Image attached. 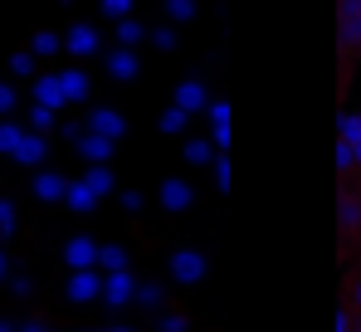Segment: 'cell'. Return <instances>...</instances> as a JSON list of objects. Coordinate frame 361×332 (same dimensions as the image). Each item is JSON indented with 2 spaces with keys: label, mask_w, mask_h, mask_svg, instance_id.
I'll return each mask as SVG.
<instances>
[{
  "label": "cell",
  "mask_w": 361,
  "mask_h": 332,
  "mask_svg": "<svg viewBox=\"0 0 361 332\" xmlns=\"http://www.w3.org/2000/svg\"><path fill=\"white\" fill-rule=\"evenodd\" d=\"M30 132L49 137V132H54V112H49V108H35V112H30Z\"/></svg>",
  "instance_id": "cell-28"
},
{
  "label": "cell",
  "mask_w": 361,
  "mask_h": 332,
  "mask_svg": "<svg viewBox=\"0 0 361 332\" xmlns=\"http://www.w3.org/2000/svg\"><path fill=\"white\" fill-rule=\"evenodd\" d=\"M103 64H108V78H118V83L137 78V54H132V49H108Z\"/></svg>",
  "instance_id": "cell-18"
},
{
  "label": "cell",
  "mask_w": 361,
  "mask_h": 332,
  "mask_svg": "<svg viewBox=\"0 0 361 332\" xmlns=\"http://www.w3.org/2000/svg\"><path fill=\"white\" fill-rule=\"evenodd\" d=\"M132 303H137V308H152V313H161V283H137Z\"/></svg>",
  "instance_id": "cell-23"
},
{
  "label": "cell",
  "mask_w": 361,
  "mask_h": 332,
  "mask_svg": "<svg viewBox=\"0 0 361 332\" xmlns=\"http://www.w3.org/2000/svg\"><path fill=\"white\" fill-rule=\"evenodd\" d=\"M54 78H59L63 103H83V98H88V73H83V69H63V73H54Z\"/></svg>",
  "instance_id": "cell-15"
},
{
  "label": "cell",
  "mask_w": 361,
  "mask_h": 332,
  "mask_svg": "<svg viewBox=\"0 0 361 332\" xmlns=\"http://www.w3.org/2000/svg\"><path fill=\"white\" fill-rule=\"evenodd\" d=\"M171 103H176L180 117H195V112H205V108H210V88H205L200 78H180V83H176V93H171Z\"/></svg>",
  "instance_id": "cell-3"
},
{
  "label": "cell",
  "mask_w": 361,
  "mask_h": 332,
  "mask_svg": "<svg viewBox=\"0 0 361 332\" xmlns=\"http://www.w3.org/2000/svg\"><path fill=\"white\" fill-rule=\"evenodd\" d=\"M20 137H25V127L5 117V122H0V152H5V157H15V147H20Z\"/></svg>",
  "instance_id": "cell-25"
},
{
  "label": "cell",
  "mask_w": 361,
  "mask_h": 332,
  "mask_svg": "<svg viewBox=\"0 0 361 332\" xmlns=\"http://www.w3.org/2000/svg\"><path fill=\"white\" fill-rule=\"evenodd\" d=\"M215 186H220V191H230V157H225V152L215 157Z\"/></svg>",
  "instance_id": "cell-33"
},
{
  "label": "cell",
  "mask_w": 361,
  "mask_h": 332,
  "mask_svg": "<svg viewBox=\"0 0 361 332\" xmlns=\"http://www.w3.org/2000/svg\"><path fill=\"white\" fill-rule=\"evenodd\" d=\"M63 259H68V269H73V274H83V269H98V239H88V235H73V239L63 244Z\"/></svg>",
  "instance_id": "cell-6"
},
{
  "label": "cell",
  "mask_w": 361,
  "mask_h": 332,
  "mask_svg": "<svg viewBox=\"0 0 361 332\" xmlns=\"http://www.w3.org/2000/svg\"><path fill=\"white\" fill-rule=\"evenodd\" d=\"M337 332H357V318H352V308H347V303L337 308Z\"/></svg>",
  "instance_id": "cell-37"
},
{
  "label": "cell",
  "mask_w": 361,
  "mask_h": 332,
  "mask_svg": "<svg viewBox=\"0 0 361 332\" xmlns=\"http://www.w3.org/2000/svg\"><path fill=\"white\" fill-rule=\"evenodd\" d=\"M161 10H166L171 30H176V25H190V20H195V0H161Z\"/></svg>",
  "instance_id": "cell-21"
},
{
  "label": "cell",
  "mask_w": 361,
  "mask_h": 332,
  "mask_svg": "<svg viewBox=\"0 0 361 332\" xmlns=\"http://www.w3.org/2000/svg\"><path fill=\"white\" fill-rule=\"evenodd\" d=\"M347 298L357 303V313H361V278H357V283H352V293H347Z\"/></svg>",
  "instance_id": "cell-39"
},
{
  "label": "cell",
  "mask_w": 361,
  "mask_h": 332,
  "mask_svg": "<svg viewBox=\"0 0 361 332\" xmlns=\"http://www.w3.org/2000/svg\"><path fill=\"white\" fill-rule=\"evenodd\" d=\"M147 40H152V45L161 49V54H171V49H176V45H180V35H176V30H171V25H166V30H147Z\"/></svg>",
  "instance_id": "cell-27"
},
{
  "label": "cell",
  "mask_w": 361,
  "mask_h": 332,
  "mask_svg": "<svg viewBox=\"0 0 361 332\" xmlns=\"http://www.w3.org/2000/svg\"><path fill=\"white\" fill-rule=\"evenodd\" d=\"M0 332H15V323H0Z\"/></svg>",
  "instance_id": "cell-42"
},
{
  "label": "cell",
  "mask_w": 361,
  "mask_h": 332,
  "mask_svg": "<svg viewBox=\"0 0 361 332\" xmlns=\"http://www.w3.org/2000/svg\"><path fill=\"white\" fill-rule=\"evenodd\" d=\"M63 191H68V176L49 171V166L35 171V196H39V201H63Z\"/></svg>",
  "instance_id": "cell-13"
},
{
  "label": "cell",
  "mask_w": 361,
  "mask_h": 332,
  "mask_svg": "<svg viewBox=\"0 0 361 332\" xmlns=\"http://www.w3.org/2000/svg\"><path fill=\"white\" fill-rule=\"evenodd\" d=\"M5 269H10V259H5V249H0V278H5Z\"/></svg>",
  "instance_id": "cell-41"
},
{
  "label": "cell",
  "mask_w": 361,
  "mask_h": 332,
  "mask_svg": "<svg viewBox=\"0 0 361 332\" xmlns=\"http://www.w3.org/2000/svg\"><path fill=\"white\" fill-rule=\"evenodd\" d=\"M0 235H15V201H0Z\"/></svg>",
  "instance_id": "cell-34"
},
{
  "label": "cell",
  "mask_w": 361,
  "mask_h": 332,
  "mask_svg": "<svg viewBox=\"0 0 361 332\" xmlns=\"http://www.w3.org/2000/svg\"><path fill=\"white\" fill-rule=\"evenodd\" d=\"M35 108H63V93H59V78L54 73H35Z\"/></svg>",
  "instance_id": "cell-16"
},
{
  "label": "cell",
  "mask_w": 361,
  "mask_h": 332,
  "mask_svg": "<svg viewBox=\"0 0 361 332\" xmlns=\"http://www.w3.org/2000/svg\"><path fill=\"white\" fill-rule=\"evenodd\" d=\"M185 162H190V166H205V162H215V147H210L205 137H190V142H185Z\"/></svg>",
  "instance_id": "cell-24"
},
{
  "label": "cell",
  "mask_w": 361,
  "mask_h": 332,
  "mask_svg": "<svg viewBox=\"0 0 361 332\" xmlns=\"http://www.w3.org/2000/svg\"><path fill=\"white\" fill-rule=\"evenodd\" d=\"M98 269L103 274H122L127 269V249L122 244H98Z\"/></svg>",
  "instance_id": "cell-19"
},
{
  "label": "cell",
  "mask_w": 361,
  "mask_h": 332,
  "mask_svg": "<svg viewBox=\"0 0 361 332\" xmlns=\"http://www.w3.org/2000/svg\"><path fill=\"white\" fill-rule=\"evenodd\" d=\"M59 49H63V40H59V35H49V30H39V35H35V45H30V54H39V59L59 54Z\"/></svg>",
  "instance_id": "cell-26"
},
{
  "label": "cell",
  "mask_w": 361,
  "mask_h": 332,
  "mask_svg": "<svg viewBox=\"0 0 361 332\" xmlns=\"http://www.w3.org/2000/svg\"><path fill=\"white\" fill-rule=\"evenodd\" d=\"M108 332H132V328H108Z\"/></svg>",
  "instance_id": "cell-43"
},
{
  "label": "cell",
  "mask_w": 361,
  "mask_h": 332,
  "mask_svg": "<svg viewBox=\"0 0 361 332\" xmlns=\"http://www.w3.org/2000/svg\"><path fill=\"white\" fill-rule=\"evenodd\" d=\"M122 211L137 215V211H142V191H122Z\"/></svg>",
  "instance_id": "cell-38"
},
{
  "label": "cell",
  "mask_w": 361,
  "mask_h": 332,
  "mask_svg": "<svg viewBox=\"0 0 361 332\" xmlns=\"http://www.w3.org/2000/svg\"><path fill=\"white\" fill-rule=\"evenodd\" d=\"M68 137H73V152L88 166H113L118 142H108V137H98V132H83V127H68Z\"/></svg>",
  "instance_id": "cell-1"
},
{
  "label": "cell",
  "mask_w": 361,
  "mask_h": 332,
  "mask_svg": "<svg viewBox=\"0 0 361 332\" xmlns=\"http://www.w3.org/2000/svg\"><path fill=\"white\" fill-rule=\"evenodd\" d=\"M337 142H342V147H352V152H361V112L357 108H342V112H337Z\"/></svg>",
  "instance_id": "cell-17"
},
{
  "label": "cell",
  "mask_w": 361,
  "mask_h": 332,
  "mask_svg": "<svg viewBox=\"0 0 361 332\" xmlns=\"http://www.w3.org/2000/svg\"><path fill=\"white\" fill-rule=\"evenodd\" d=\"M113 35H118V49H132V45H142V40H147V30H142L137 20H118V25H113Z\"/></svg>",
  "instance_id": "cell-22"
},
{
  "label": "cell",
  "mask_w": 361,
  "mask_h": 332,
  "mask_svg": "<svg viewBox=\"0 0 361 332\" xmlns=\"http://www.w3.org/2000/svg\"><path fill=\"white\" fill-rule=\"evenodd\" d=\"M357 332H361V318H357Z\"/></svg>",
  "instance_id": "cell-44"
},
{
  "label": "cell",
  "mask_w": 361,
  "mask_h": 332,
  "mask_svg": "<svg viewBox=\"0 0 361 332\" xmlns=\"http://www.w3.org/2000/svg\"><path fill=\"white\" fill-rule=\"evenodd\" d=\"M190 201H195V191H190V181H180V176H166L161 181V206L180 215V211H190Z\"/></svg>",
  "instance_id": "cell-9"
},
{
  "label": "cell",
  "mask_w": 361,
  "mask_h": 332,
  "mask_svg": "<svg viewBox=\"0 0 361 332\" xmlns=\"http://www.w3.org/2000/svg\"><path fill=\"white\" fill-rule=\"evenodd\" d=\"M161 318V332H185V318L180 313H157Z\"/></svg>",
  "instance_id": "cell-36"
},
{
  "label": "cell",
  "mask_w": 361,
  "mask_h": 332,
  "mask_svg": "<svg viewBox=\"0 0 361 332\" xmlns=\"http://www.w3.org/2000/svg\"><path fill=\"white\" fill-rule=\"evenodd\" d=\"M83 186H88L93 201H103V196L118 191V176H113V166H88V171H83Z\"/></svg>",
  "instance_id": "cell-14"
},
{
  "label": "cell",
  "mask_w": 361,
  "mask_h": 332,
  "mask_svg": "<svg viewBox=\"0 0 361 332\" xmlns=\"http://www.w3.org/2000/svg\"><path fill=\"white\" fill-rule=\"evenodd\" d=\"M44 157H49V137H39V132L25 127V137H20V147H15V162L20 166H44Z\"/></svg>",
  "instance_id": "cell-10"
},
{
  "label": "cell",
  "mask_w": 361,
  "mask_h": 332,
  "mask_svg": "<svg viewBox=\"0 0 361 332\" xmlns=\"http://www.w3.org/2000/svg\"><path fill=\"white\" fill-rule=\"evenodd\" d=\"M185 122H190V117H180L176 108H166V112H161V132H171V137H176V132H185Z\"/></svg>",
  "instance_id": "cell-31"
},
{
  "label": "cell",
  "mask_w": 361,
  "mask_h": 332,
  "mask_svg": "<svg viewBox=\"0 0 361 332\" xmlns=\"http://www.w3.org/2000/svg\"><path fill=\"white\" fill-rule=\"evenodd\" d=\"M337 176H357V152L337 142Z\"/></svg>",
  "instance_id": "cell-29"
},
{
  "label": "cell",
  "mask_w": 361,
  "mask_h": 332,
  "mask_svg": "<svg viewBox=\"0 0 361 332\" xmlns=\"http://www.w3.org/2000/svg\"><path fill=\"white\" fill-rule=\"evenodd\" d=\"M15 103H20V98H15V88H10V83H0V117H10Z\"/></svg>",
  "instance_id": "cell-35"
},
{
  "label": "cell",
  "mask_w": 361,
  "mask_h": 332,
  "mask_svg": "<svg viewBox=\"0 0 361 332\" xmlns=\"http://www.w3.org/2000/svg\"><path fill=\"white\" fill-rule=\"evenodd\" d=\"M171 278L185 283V288L200 283V278H205V254H200V249H176V254H171Z\"/></svg>",
  "instance_id": "cell-5"
},
{
  "label": "cell",
  "mask_w": 361,
  "mask_h": 332,
  "mask_svg": "<svg viewBox=\"0 0 361 332\" xmlns=\"http://www.w3.org/2000/svg\"><path fill=\"white\" fill-rule=\"evenodd\" d=\"M103 15L108 20H132V0H103Z\"/></svg>",
  "instance_id": "cell-30"
},
{
  "label": "cell",
  "mask_w": 361,
  "mask_h": 332,
  "mask_svg": "<svg viewBox=\"0 0 361 332\" xmlns=\"http://www.w3.org/2000/svg\"><path fill=\"white\" fill-rule=\"evenodd\" d=\"M63 293H68L73 303H98V298H103V274H98V269H83V274L68 278Z\"/></svg>",
  "instance_id": "cell-7"
},
{
  "label": "cell",
  "mask_w": 361,
  "mask_h": 332,
  "mask_svg": "<svg viewBox=\"0 0 361 332\" xmlns=\"http://www.w3.org/2000/svg\"><path fill=\"white\" fill-rule=\"evenodd\" d=\"M337 40H342V49H361V0L337 5Z\"/></svg>",
  "instance_id": "cell-4"
},
{
  "label": "cell",
  "mask_w": 361,
  "mask_h": 332,
  "mask_svg": "<svg viewBox=\"0 0 361 332\" xmlns=\"http://www.w3.org/2000/svg\"><path fill=\"white\" fill-rule=\"evenodd\" d=\"M337 220H342V235H357L361 230V196L352 191V186L337 196Z\"/></svg>",
  "instance_id": "cell-11"
},
{
  "label": "cell",
  "mask_w": 361,
  "mask_h": 332,
  "mask_svg": "<svg viewBox=\"0 0 361 332\" xmlns=\"http://www.w3.org/2000/svg\"><path fill=\"white\" fill-rule=\"evenodd\" d=\"M83 132H98V137H108V142H122L127 137V117L118 108H108V103H93L88 117H83Z\"/></svg>",
  "instance_id": "cell-2"
},
{
  "label": "cell",
  "mask_w": 361,
  "mask_h": 332,
  "mask_svg": "<svg viewBox=\"0 0 361 332\" xmlns=\"http://www.w3.org/2000/svg\"><path fill=\"white\" fill-rule=\"evenodd\" d=\"M10 69H15L20 78H30V73H35V54H30V49H20V54L10 59Z\"/></svg>",
  "instance_id": "cell-32"
},
{
  "label": "cell",
  "mask_w": 361,
  "mask_h": 332,
  "mask_svg": "<svg viewBox=\"0 0 361 332\" xmlns=\"http://www.w3.org/2000/svg\"><path fill=\"white\" fill-rule=\"evenodd\" d=\"M63 49H68L73 59H93L98 54V35H93L88 25H73V30L63 35Z\"/></svg>",
  "instance_id": "cell-12"
},
{
  "label": "cell",
  "mask_w": 361,
  "mask_h": 332,
  "mask_svg": "<svg viewBox=\"0 0 361 332\" xmlns=\"http://www.w3.org/2000/svg\"><path fill=\"white\" fill-rule=\"evenodd\" d=\"M132 293H137V278L127 274H103V303H113V308H127L132 303Z\"/></svg>",
  "instance_id": "cell-8"
},
{
  "label": "cell",
  "mask_w": 361,
  "mask_h": 332,
  "mask_svg": "<svg viewBox=\"0 0 361 332\" xmlns=\"http://www.w3.org/2000/svg\"><path fill=\"white\" fill-rule=\"evenodd\" d=\"M15 332H49L44 323H25V328H15Z\"/></svg>",
  "instance_id": "cell-40"
},
{
  "label": "cell",
  "mask_w": 361,
  "mask_h": 332,
  "mask_svg": "<svg viewBox=\"0 0 361 332\" xmlns=\"http://www.w3.org/2000/svg\"><path fill=\"white\" fill-rule=\"evenodd\" d=\"M63 206H68V211H78V215H88L98 201L88 196V186H83V181H68V191H63Z\"/></svg>",
  "instance_id": "cell-20"
}]
</instances>
